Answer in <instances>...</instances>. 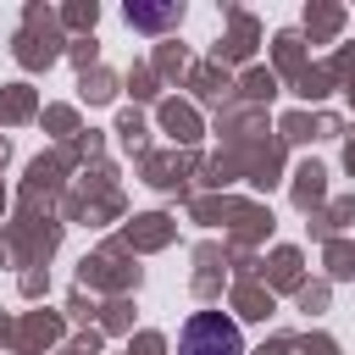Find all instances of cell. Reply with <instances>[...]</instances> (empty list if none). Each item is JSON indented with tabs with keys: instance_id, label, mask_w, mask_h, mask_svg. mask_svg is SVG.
I'll use <instances>...</instances> for the list:
<instances>
[{
	"instance_id": "6da1fadb",
	"label": "cell",
	"mask_w": 355,
	"mask_h": 355,
	"mask_svg": "<svg viewBox=\"0 0 355 355\" xmlns=\"http://www.w3.org/2000/svg\"><path fill=\"white\" fill-rule=\"evenodd\" d=\"M178 355H244V333H239V322H227L222 311H200V316L183 322Z\"/></svg>"
},
{
	"instance_id": "7a4b0ae2",
	"label": "cell",
	"mask_w": 355,
	"mask_h": 355,
	"mask_svg": "<svg viewBox=\"0 0 355 355\" xmlns=\"http://www.w3.org/2000/svg\"><path fill=\"white\" fill-rule=\"evenodd\" d=\"M178 11L166 6V11H139V6H128V22H172Z\"/></svg>"
}]
</instances>
